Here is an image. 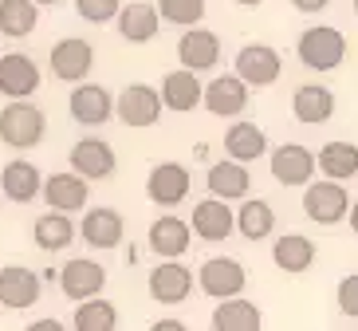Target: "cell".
Returning <instances> with one entry per match:
<instances>
[{"label":"cell","mask_w":358,"mask_h":331,"mask_svg":"<svg viewBox=\"0 0 358 331\" xmlns=\"http://www.w3.org/2000/svg\"><path fill=\"white\" fill-rule=\"evenodd\" d=\"M295 55L307 71H335L347 59V36L331 28V24H311L299 40H295Z\"/></svg>","instance_id":"1"},{"label":"cell","mask_w":358,"mask_h":331,"mask_svg":"<svg viewBox=\"0 0 358 331\" xmlns=\"http://www.w3.org/2000/svg\"><path fill=\"white\" fill-rule=\"evenodd\" d=\"M48 134V115L28 99H12L8 107L0 111V142L12 150H32Z\"/></svg>","instance_id":"2"},{"label":"cell","mask_w":358,"mask_h":331,"mask_svg":"<svg viewBox=\"0 0 358 331\" xmlns=\"http://www.w3.org/2000/svg\"><path fill=\"white\" fill-rule=\"evenodd\" d=\"M162 107H166V103H162L158 87L130 83V87H122V95L115 99V118L130 130H146L162 118Z\"/></svg>","instance_id":"3"},{"label":"cell","mask_w":358,"mask_h":331,"mask_svg":"<svg viewBox=\"0 0 358 331\" xmlns=\"http://www.w3.org/2000/svg\"><path fill=\"white\" fill-rule=\"evenodd\" d=\"M303 213H307V221H315V225H338L343 217H350L347 185L335 182V178L311 182L303 190Z\"/></svg>","instance_id":"4"},{"label":"cell","mask_w":358,"mask_h":331,"mask_svg":"<svg viewBox=\"0 0 358 331\" xmlns=\"http://www.w3.org/2000/svg\"><path fill=\"white\" fill-rule=\"evenodd\" d=\"M48 59H52V75L59 83H83L91 67H95V48L83 36H64V40L52 43Z\"/></svg>","instance_id":"5"},{"label":"cell","mask_w":358,"mask_h":331,"mask_svg":"<svg viewBox=\"0 0 358 331\" xmlns=\"http://www.w3.org/2000/svg\"><path fill=\"white\" fill-rule=\"evenodd\" d=\"M268 170H272V178L280 185H311V178H315L319 170V158L311 154L307 146H299V142H284V146H275L272 154H268Z\"/></svg>","instance_id":"6"},{"label":"cell","mask_w":358,"mask_h":331,"mask_svg":"<svg viewBox=\"0 0 358 331\" xmlns=\"http://www.w3.org/2000/svg\"><path fill=\"white\" fill-rule=\"evenodd\" d=\"M197 284H201L205 296H213L217 304H221V300L241 296L244 284H248V272H244L241 260H232V257H209L197 272Z\"/></svg>","instance_id":"7"},{"label":"cell","mask_w":358,"mask_h":331,"mask_svg":"<svg viewBox=\"0 0 358 331\" xmlns=\"http://www.w3.org/2000/svg\"><path fill=\"white\" fill-rule=\"evenodd\" d=\"M284 71V55L275 52L272 43H244L241 55H236V75H241L248 87H272Z\"/></svg>","instance_id":"8"},{"label":"cell","mask_w":358,"mask_h":331,"mask_svg":"<svg viewBox=\"0 0 358 331\" xmlns=\"http://www.w3.org/2000/svg\"><path fill=\"white\" fill-rule=\"evenodd\" d=\"M189 185L193 178L181 162H158L146 178V197L154 205H162V209H173V205H181L189 197Z\"/></svg>","instance_id":"9"},{"label":"cell","mask_w":358,"mask_h":331,"mask_svg":"<svg viewBox=\"0 0 358 331\" xmlns=\"http://www.w3.org/2000/svg\"><path fill=\"white\" fill-rule=\"evenodd\" d=\"M40 91V67L28 52L0 55V95L4 99H32Z\"/></svg>","instance_id":"10"},{"label":"cell","mask_w":358,"mask_h":331,"mask_svg":"<svg viewBox=\"0 0 358 331\" xmlns=\"http://www.w3.org/2000/svg\"><path fill=\"white\" fill-rule=\"evenodd\" d=\"M248 95H252V87L244 83L241 75H217L213 83H205V111L217 118H236L244 115L248 107Z\"/></svg>","instance_id":"11"},{"label":"cell","mask_w":358,"mask_h":331,"mask_svg":"<svg viewBox=\"0 0 358 331\" xmlns=\"http://www.w3.org/2000/svg\"><path fill=\"white\" fill-rule=\"evenodd\" d=\"M67 107H71V118L75 122H83V127H103L115 118V95L106 91L103 83H79L67 99Z\"/></svg>","instance_id":"12"},{"label":"cell","mask_w":358,"mask_h":331,"mask_svg":"<svg viewBox=\"0 0 358 331\" xmlns=\"http://www.w3.org/2000/svg\"><path fill=\"white\" fill-rule=\"evenodd\" d=\"M178 59L181 67H189V71H213V67L221 64V36L209 32V28H185L178 40Z\"/></svg>","instance_id":"13"},{"label":"cell","mask_w":358,"mask_h":331,"mask_svg":"<svg viewBox=\"0 0 358 331\" xmlns=\"http://www.w3.org/2000/svg\"><path fill=\"white\" fill-rule=\"evenodd\" d=\"M59 288H64L67 300H91V296H103L106 288V268L99 260H87V257H75L59 268Z\"/></svg>","instance_id":"14"},{"label":"cell","mask_w":358,"mask_h":331,"mask_svg":"<svg viewBox=\"0 0 358 331\" xmlns=\"http://www.w3.org/2000/svg\"><path fill=\"white\" fill-rule=\"evenodd\" d=\"M71 170L83 174L87 182H103V178H110L118 170V154L103 139H79L71 146Z\"/></svg>","instance_id":"15"},{"label":"cell","mask_w":358,"mask_h":331,"mask_svg":"<svg viewBox=\"0 0 358 331\" xmlns=\"http://www.w3.org/2000/svg\"><path fill=\"white\" fill-rule=\"evenodd\" d=\"M40 276H36L32 268L24 265H4L0 268V308L8 311H24L32 308L36 300H40Z\"/></svg>","instance_id":"16"},{"label":"cell","mask_w":358,"mask_h":331,"mask_svg":"<svg viewBox=\"0 0 358 331\" xmlns=\"http://www.w3.org/2000/svg\"><path fill=\"white\" fill-rule=\"evenodd\" d=\"M193 233L201 237V241H209V245H217V241H229L232 229H236V213L229 209V202L224 197H205V202L193 205Z\"/></svg>","instance_id":"17"},{"label":"cell","mask_w":358,"mask_h":331,"mask_svg":"<svg viewBox=\"0 0 358 331\" xmlns=\"http://www.w3.org/2000/svg\"><path fill=\"white\" fill-rule=\"evenodd\" d=\"M162 103H166V111H173V115H189V111H197L201 103H205V83L197 79V71L178 67V71H169L166 79H162Z\"/></svg>","instance_id":"18"},{"label":"cell","mask_w":358,"mask_h":331,"mask_svg":"<svg viewBox=\"0 0 358 331\" xmlns=\"http://www.w3.org/2000/svg\"><path fill=\"white\" fill-rule=\"evenodd\" d=\"M79 237H83V245H91V248H118L122 237H127V221H122L118 209L99 205V209H91V213L83 217Z\"/></svg>","instance_id":"19"},{"label":"cell","mask_w":358,"mask_h":331,"mask_svg":"<svg viewBox=\"0 0 358 331\" xmlns=\"http://www.w3.org/2000/svg\"><path fill=\"white\" fill-rule=\"evenodd\" d=\"M43 202L59 209V213H79L87 202H91V185H87L83 174H52L43 178Z\"/></svg>","instance_id":"20"},{"label":"cell","mask_w":358,"mask_h":331,"mask_svg":"<svg viewBox=\"0 0 358 331\" xmlns=\"http://www.w3.org/2000/svg\"><path fill=\"white\" fill-rule=\"evenodd\" d=\"M213 197H224V202H244L248 197V185H252V174H248V162H236L224 154V162H213L209 178H205Z\"/></svg>","instance_id":"21"},{"label":"cell","mask_w":358,"mask_h":331,"mask_svg":"<svg viewBox=\"0 0 358 331\" xmlns=\"http://www.w3.org/2000/svg\"><path fill=\"white\" fill-rule=\"evenodd\" d=\"M115 24H118V36H122L127 43H150L162 32V12H158V4L130 0V4H122V12H118Z\"/></svg>","instance_id":"22"},{"label":"cell","mask_w":358,"mask_h":331,"mask_svg":"<svg viewBox=\"0 0 358 331\" xmlns=\"http://www.w3.org/2000/svg\"><path fill=\"white\" fill-rule=\"evenodd\" d=\"M150 296L158 300V304H185L193 292V272L178 260H162L154 272H150Z\"/></svg>","instance_id":"23"},{"label":"cell","mask_w":358,"mask_h":331,"mask_svg":"<svg viewBox=\"0 0 358 331\" xmlns=\"http://www.w3.org/2000/svg\"><path fill=\"white\" fill-rule=\"evenodd\" d=\"M193 225L181 221V217H158V221L150 225V248L158 253L162 260H178L193 241Z\"/></svg>","instance_id":"24"},{"label":"cell","mask_w":358,"mask_h":331,"mask_svg":"<svg viewBox=\"0 0 358 331\" xmlns=\"http://www.w3.org/2000/svg\"><path fill=\"white\" fill-rule=\"evenodd\" d=\"M292 115L307 127H319V122H331L335 115V95H331V87H319V83H303L295 87L292 95Z\"/></svg>","instance_id":"25"},{"label":"cell","mask_w":358,"mask_h":331,"mask_svg":"<svg viewBox=\"0 0 358 331\" xmlns=\"http://www.w3.org/2000/svg\"><path fill=\"white\" fill-rule=\"evenodd\" d=\"M0 190H4V197L16 205H28L36 197V193H43V174L36 170L28 158H16L4 166V174H0Z\"/></svg>","instance_id":"26"},{"label":"cell","mask_w":358,"mask_h":331,"mask_svg":"<svg viewBox=\"0 0 358 331\" xmlns=\"http://www.w3.org/2000/svg\"><path fill=\"white\" fill-rule=\"evenodd\" d=\"M224 154L236 162H260L268 154V134L256 122H248V118H236L224 130Z\"/></svg>","instance_id":"27"},{"label":"cell","mask_w":358,"mask_h":331,"mask_svg":"<svg viewBox=\"0 0 358 331\" xmlns=\"http://www.w3.org/2000/svg\"><path fill=\"white\" fill-rule=\"evenodd\" d=\"M272 260L280 272H287V276H299V272H307V268L315 265V241L303 233H284L280 241L272 245Z\"/></svg>","instance_id":"28"},{"label":"cell","mask_w":358,"mask_h":331,"mask_svg":"<svg viewBox=\"0 0 358 331\" xmlns=\"http://www.w3.org/2000/svg\"><path fill=\"white\" fill-rule=\"evenodd\" d=\"M260 328H264L260 308L244 296L221 300V308H213V331H260Z\"/></svg>","instance_id":"29"},{"label":"cell","mask_w":358,"mask_h":331,"mask_svg":"<svg viewBox=\"0 0 358 331\" xmlns=\"http://www.w3.org/2000/svg\"><path fill=\"white\" fill-rule=\"evenodd\" d=\"M319 174L335 178V182H350L358 174V146L355 142H343V139L319 146Z\"/></svg>","instance_id":"30"},{"label":"cell","mask_w":358,"mask_h":331,"mask_svg":"<svg viewBox=\"0 0 358 331\" xmlns=\"http://www.w3.org/2000/svg\"><path fill=\"white\" fill-rule=\"evenodd\" d=\"M40 24V4L36 0H0V32L8 40H24Z\"/></svg>","instance_id":"31"},{"label":"cell","mask_w":358,"mask_h":331,"mask_svg":"<svg viewBox=\"0 0 358 331\" xmlns=\"http://www.w3.org/2000/svg\"><path fill=\"white\" fill-rule=\"evenodd\" d=\"M236 229L244 241H264L275 229V209L264 197H244V205L236 209Z\"/></svg>","instance_id":"32"},{"label":"cell","mask_w":358,"mask_h":331,"mask_svg":"<svg viewBox=\"0 0 358 331\" xmlns=\"http://www.w3.org/2000/svg\"><path fill=\"white\" fill-rule=\"evenodd\" d=\"M32 237H36V245H40L43 253H59V248H67L75 241V225H71L67 213L52 209V213H43L40 221H36Z\"/></svg>","instance_id":"33"},{"label":"cell","mask_w":358,"mask_h":331,"mask_svg":"<svg viewBox=\"0 0 358 331\" xmlns=\"http://www.w3.org/2000/svg\"><path fill=\"white\" fill-rule=\"evenodd\" d=\"M71 328L75 331H115L118 328V308L110 304V300H103V296L79 300Z\"/></svg>","instance_id":"34"},{"label":"cell","mask_w":358,"mask_h":331,"mask_svg":"<svg viewBox=\"0 0 358 331\" xmlns=\"http://www.w3.org/2000/svg\"><path fill=\"white\" fill-rule=\"evenodd\" d=\"M158 12L166 24L193 28V24L205 20V0H158Z\"/></svg>","instance_id":"35"},{"label":"cell","mask_w":358,"mask_h":331,"mask_svg":"<svg viewBox=\"0 0 358 331\" xmlns=\"http://www.w3.org/2000/svg\"><path fill=\"white\" fill-rule=\"evenodd\" d=\"M75 12L87 24H110V20H118L122 0H75Z\"/></svg>","instance_id":"36"},{"label":"cell","mask_w":358,"mask_h":331,"mask_svg":"<svg viewBox=\"0 0 358 331\" xmlns=\"http://www.w3.org/2000/svg\"><path fill=\"white\" fill-rule=\"evenodd\" d=\"M335 300H338V311H343V316H355L358 320V272H350V276L338 280Z\"/></svg>","instance_id":"37"},{"label":"cell","mask_w":358,"mask_h":331,"mask_svg":"<svg viewBox=\"0 0 358 331\" xmlns=\"http://www.w3.org/2000/svg\"><path fill=\"white\" fill-rule=\"evenodd\" d=\"M24 331H67V328L59 320H36V323H28Z\"/></svg>","instance_id":"38"},{"label":"cell","mask_w":358,"mask_h":331,"mask_svg":"<svg viewBox=\"0 0 358 331\" xmlns=\"http://www.w3.org/2000/svg\"><path fill=\"white\" fill-rule=\"evenodd\" d=\"M292 4H295L299 12H323L327 4H331V0H292Z\"/></svg>","instance_id":"39"},{"label":"cell","mask_w":358,"mask_h":331,"mask_svg":"<svg viewBox=\"0 0 358 331\" xmlns=\"http://www.w3.org/2000/svg\"><path fill=\"white\" fill-rule=\"evenodd\" d=\"M150 331H189V328H185L181 320H158V323H154Z\"/></svg>","instance_id":"40"},{"label":"cell","mask_w":358,"mask_h":331,"mask_svg":"<svg viewBox=\"0 0 358 331\" xmlns=\"http://www.w3.org/2000/svg\"><path fill=\"white\" fill-rule=\"evenodd\" d=\"M350 229H355V237H358V202L350 205Z\"/></svg>","instance_id":"41"},{"label":"cell","mask_w":358,"mask_h":331,"mask_svg":"<svg viewBox=\"0 0 358 331\" xmlns=\"http://www.w3.org/2000/svg\"><path fill=\"white\" fill-rule=\"evenodd\" d=\"M241 8H256V4H264V0H236Z\"/></svg>","instance_id":"42"},{"label":"cell","mask_w":358,"mask_h":331,"mask_svg":"<svg viewBox=\"0 0 358 331\" xmlns=\"http://www.w3.org/2000/svg\"><path fill=\"white\" fill-rule=\"evenodd\" d=\"M36 4H40V8H48V4H59V0H36Z\"/></svg>","instance_id":"43"},{"label":"cell","mask_w":358,"mask_h":331,"mask_svg":"<svg viewBox=\"0 0 358 331\" xmlns=\"http://www.w3.org/2000/svg\"><path fill=\"white\" fill-rule=\"evenodd\" d=\"M355 16H358V0H355Z\"/></svg>","instance_id":"44"},{"label":"cell","mask_w":358,"mask_h":331,"mask_svg":"<svg viewBox=\"0 0 358 331\" xmlns=\"http://www.w3.org/2000/svg\"><path fill=\"white\" fill-rule=\"evenodd\" d=\"M0 193H4V190H0Z\"/></svg>","instance_id":"45"}]
</instances>
